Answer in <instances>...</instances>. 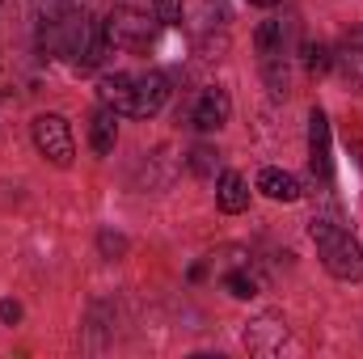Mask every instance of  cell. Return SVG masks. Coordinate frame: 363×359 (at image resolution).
<instances>
[{
  "mask_svg": "<svg viewBox=\"0 0 363 359\" xmlns=\"http://www.w3.org/2000/svg\"><path fill=\"white\" fill-rule=\"evenodd\" d=\"M38 47L47 55H55V60L93 68L101 60V51H106V34L85 9H51L38 21Z\"/></svg>",
  "mask_w": 363,
  "mask_h": 359,
  "instance_id": "cell-1",
  "label": "cell"
},
{
  "mask_svg": "<svg viewBox=\"0 0 363 359\" xmlns=\"http://www.w3.org/2000/svg\"><path fill=\"white\" fill-rule=\"evenodd\" d=\"M157 26H161V17H157L152 4H144V0H118V4L110 9L106 26H101V34H106V47H118V51H148V47L157 43Z\"/></svg>",
  "mask_w": 363,
  "mask_h": 359,
  "instance_id": "cell-2",
  "label": "cell"
},
{
  "mask_svg": "<svg viewBox=\"0 0 363 359\" xmlns=\"http://www.w3.org/2000/svg\"><path fill=\"white\" fill-rule=\"evenodd\" d=\"M313 241H317V254H321V263L325 270L334 275V279H363V245L338 224V220H313Z\"/></svg>",
  "mask_w": 363,
  "mask_h": 359,
  "instance_id": "cell-3",
  "label": "cell"
},
{
  "mask_svg": "<svg viewBox=\"0 0 363 359\" xmlns=\"http://www.w3.org/2000/svg\"><path fill=\"white\" fill-rule=\"evenodd\" d=\"M34 148L51 161V165H60V170H68L72 165V127H68V118L64 114H38L34 118Z\"/></svg>",
  "mask_w": 363,
  "mask_h": 359,
  "instance_id": "cell-4",
  "label": "cell"
},
{
  "mask_svg": "<svg viewBox=\"0 0 363 359\" xmlns=\"http://www.w3.org/2000/svg\"><path fill=\"white\" fill-rule=\"evenodd\" d=\"M228 114H233V97L216 85V89H203L194 97V106H190V127H194V131H216V127L228 123Z\"/></svg>",
  "mask_w": 363,
  "mask_h": 359,
  "instance_id": "cell-5",
  "label": "cell"
},
{
  "mask_svg": "<svg viewBox=\"0 0 363 359\" xmlns=\"http://www.w3.org/2000/svg\"><path fill=\"white\" fill-rule=\"evenodd\" d=\"M283 343H287V321L274 317V313H262V317H254L245 326L250 355H274V351H283Z\"/></svg>",
  "mask_w": 363,
  "mask_h": 359,
  "instance_id": "cell-6",
  "label": "cell"
},
{
  "mask_svg": "<svg viewBox=\"0 0 363 359\" xmlns=\"http://www.w3.org/2000/svg\"><path fill=\"white\" fill-rule=\"evenodd\" d=\"M165 101H169V81L161 72H135V118L161 114Z\"/></svg>",
  "mask_w": 363,
  "mask_h": 359,
  "instance_id": "cell-7",
  "label": "cell"
},
{
  "mask_svg": "<svg viewBox=\"0 0 363 359\" xmlns=\"http://www.w3.org/2000/svg\"><path fill=\"white\" fill-rule=\"evenodd\" d=\"M97 97L114 114H135V72H110V77H101Z\"/></svg>",
  "mask_w": 363,
  "mask_h": 359,
  "instance_id": "cell-8",
  "label": "cell"
},
{
  "mask_svg": "<svg viewBox=\"0 0 363 359\" xmlns=\"http://www.w3.org/2000/svg\"><path fill=\"white\" fill-rule=\"evenodd\" d=\"M308 148H313V174H321V182H330V123L321 110L308 114Z\"/></svg>",
  "mask_w": 363,
  "mask_h": 359,
  "instance_id": "cell-9",
  "label": "cell"
},
{
  "mask_svg": "<svg viewBox=\"0 0 363 359\" xmlns=\"http://www.w3.org/2000/svg\"><path fill=\"white\" fill-rule=\"evenodd\" d=\"M216 203H220V211H228V216L245 211V207H250V186H245V178L233 174V170H224L220 182H216Z\"/></svg>",
  "mask_w": 363,
  "mask_h": 359,
  "instance_id": "cell-10",
  "label": "cell"
},
{
  "mask_svg": "<svg viewBox=\"0 0 363 359\" xmlns=\"http://www.w3.org/2000/svg\"><path fill=\"white\" fill-rule=\"evenodd\" d=\"M258 190H262L267 199H279V203H296V199H300V182L291 178L287 170H274V165H267V170L258 174Z\"/></svg>",
  "mask_w": 363,
  "mask_h": 359,
  "instance_id": "cell-11",
  "label": "cell"
},
{
  "mask_svg": "<svg viewBox=\"0 0 363 359\" xmlns=\"http://www.w3.org/2000/svg\"><path fill=\"white\" fill-rule=\"evenodd\" d=\"M114 140H118V114L106 106L89 118V144L97 157H106V153H114Z\"/></svg>",
  "mask_w": 363,
  "mask_h": 359,
  "instance_id": "cell-12",
  "label": "cell"
},
{
  "mask_svg": "<svg viewBox=\"0 0 363 359\" xmlns=\"http://www.w3.org/2000/svg\"><path fill=\"white\" fill-rule=\"evenodd\" d=\"M334 64H338L342 81H351V85H363V30H359V34H347V43L338 47Z\"/></svg>",
  "mask_w": 363,
  "mask_h": 359,
  "instance_id": "cell-13",
  "label": "cell"
},
{
  "mask_svg": "<svg viewBox=\"0 0 363 359\" xmlns=\"http://www.w3.org/2000/svg\"><path fill=\"white\" fill-rule=\"evenodd\" d=\"M224 287L237 296V300H254L258 292H262V275L250 267H233L228 275H224Z\"/></svg>",
  "mask_w": 363,
  "mask_h": 359,
  "instance_id": "cell-14",
  "label": "cell"
},
{
  "mask_svg": "<svg viewBox=\"0 0 363 359\" xmlns=\"http://www.w3.org/2000/svg\"><path fill=\"white\" fill-rule=\"evenodd\" d=\"M283 21L279 17H267L262 26H258V34H254V47H258V55H283Z\"/></svg>",
  "mask_w": 363,
  "mask_h": 359,
  "instance_id": "cell-15",
  "label": "cell"
},
{
  "mask_svg": "<svg viewBox=\"0 0 363 359\" xmlns=\"http://www.w3.org/2000/svg\"><path fill=\"white\" fill-rule=\"evenodd\" d=\"M262 77H267V89L274 97L287 93V60L283 55H262Z\"/></svg>",
  "mask_w": 363,
  "mask_h": 359,
  "instance_id": "cell-16",
  "label": "cell"
},
{
  "mask_svg": "<svg viewBox=\"0 0 363 359\" xmlns=\"http://www.w3.org/2000/svg\"><path fill=\"white\" fill-rule=\"evenodd\" d=\"M330 64H334V51H330L325 43H304V68H308L313 77L330 72Z\"/></svg>",
  "mask_w": 363,
  "mask_h": 359,
  "instance_id": "cell-17",
  "label": "cell"
},
{
  "mask_svg": "<svg viewBox=\"0 0 363 359\" xmlns=\"http://www.w3.org/2000/svg\"><path fill=\"white\" fill-rule=\"evenodd\" d=\"M97 245H101L106 258H123V254H127V237H123V233H110V228L97 233Z\"/></svg>",
  "mask_w": 363,
  "mask_h": 359,
  "instance_id": "cell-18",
  "label": "cell"
},
{
  "mask_svg": "<svg viewBox=\"0 0 363 359\" xmlns=\"http://www.w3.org/2000/svg\"><path fill=\"white\" fill-rule=\"evenodd\" d=\"M161 26H182V0H152Z\"/></svg>",
  "mask_w": 363,
  "mask_h": 359,
  "instance_id": "cell-19",
  "label": "cell"
},
{
  "mask_svg": "<svg viewBox=\"0 0 363 359\" xmlns=\"http://www.w3.org/2000/svg\"><path fill=\"white\" fill-rule=\"evenodd\" d=\"M0 321H9V326L21 321V304L17 300H0Z\"/></svg>",
  "mask_w": 363,
  "mask_h": 359,
  "instance_id": "cell-20",
  "label": "cell"
},
{
  "mask_svg": "<svg viewBox=\"0 0 363 359\" xmlns=\"http://www.w3.org/2000/svg\"><path fill=\"white\" fill-rule=\"evenodd\" d=\"M211 157H216V153L199 148V153H194V170H199V174H211Z\"/></svg>",
  "mask_w": 363,
  "mask_h": 359,
  "instance_id": "cell-21",
  "label": "cell"
},
{
  "mask_svg": "<svg viewBox=\"0 0 363 359\" xmlns=\"http://www.w3.org/2000/svg\"><path fill=\"white\" fill-rule=\"evenodd\" d=\"M250 4H258V9H274L279 0H250Z\"/></svg>",
  "mask_w": 363,
  "mask_h": 359,
  "instance_id": "cell-22",
  "label": "cell"
}]
</instances>
